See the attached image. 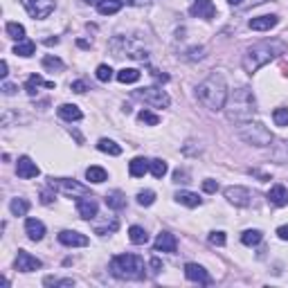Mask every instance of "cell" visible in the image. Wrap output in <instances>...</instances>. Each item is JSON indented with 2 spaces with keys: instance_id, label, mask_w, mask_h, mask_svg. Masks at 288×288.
Listing matches in <instances>:
<instances>
[{
  "instance_id": "obj_35",
  "label": "cell",
  "mask_w": 288,
  "mask_h": 288,
  "mask_svg": "<svg viewBox=\"0 0 288 288\" xmlns=\"http://www.w3.org/2000/svg\"><path fill=\"white\" fill-rule=\"evenodd\" d=\"M5 32H7V36L9 38H16V41H23V38H25V27L20 25V23H7V25H5Z\"/></svg>"
},
{
  "instance_id": "obj_17",
  "label": "cell",
  "mask_w": 288,
  "mask_h": 288,
  "mask_svg": "<svg viewBox=\"0 0 288 288\" xmlns=\"http://www.w3.org/2000/svg\"><path fill=\"white\" fill-rule=\"evenodd\" d=\"M153 248H156V252H169V255H173V252L178 250V241L171 232H160Z\"/></svg>"
},
{
  "instance_id": "obj_39",
  "label": "cell",
  "mask_w": 288,
  "mask_h": 288,
  "mask_svg": "<svg viewBox=\"0 0 288 288\" xmlns=\"http://www.w3.org/2000/svg\"><path fill=\"white\" fill-rule=\"evenodd\" d=\"M41 63H43L45 70H52V72H54V70H63V68H65L63 61L56 59V56H43Z\"/></svg>"
},
{
  "instance_id": "obj_43",
  "label": "cell",
  "mask_w": 288,
  "mask_h": 288,
  "mask_svg": "<svg viewBox=\"0 0 288 288\" xmlns=\"http://www.w3.org/2000/svg\"><path fill=\"white\" fill-rule=\"evenodd\" d=\"M203 56H205V48H189V50H187V59H189V61L203 59Z\"/></svg>"
},
{
  "instance_id": "obj_46",
  "label": "cell",
  "mask_w": 288,
  "mask_h": 288,
  "mask_svg": "<svg viewBox=\"0 0 288 288\" xmlns=\"http://www.w3.org/2000/svg\"><path fill=\"white\" fill-rule=\"evenodd\" d=\"M122 5H131V7H144L149 5V0H120Z\"/></svg>"
},
{
  "instance_id": "obj_33",
  "label": "cell",
  "mask_w": 288,
  "mask_h": 288,
  "mask_svg": "<svg viewBox=\"0 0 288 288\" xmlns=\"http://www.w3.org/2000/svg\"><path fill=\"white\" fill-rule=\"evenodd\" d=\"M86 178L90 180V183L99 185V183H104V180L108 178V173H106V169H101V167H88L86 169Z\"/></svg>"
},
{
  "instance_id": "obj_52",
  "label": "cell",
  "mask_w": 288,
  "mask_h": 288,
  "mask_svg": "<svg viewBox=\"0 0 288 288\" xmlns=\"http://www.w3.org/2000/svg\"><path fill=\"white\" fill-rule=\"evenodd\" d=\"M9 65H7V61H3V63H0V77L3 79H7V75H9Z\"/></svg>"
},
{
  "instance_id": "obj_11",
  "label": "cell",
  "mask_w": 288,
  "mask_h": 288,
  "mask_svg": "<svg viewBox=\"0 0 288 288\" xmlns=\"http://www.w3.org/2000/svg\"><path fill=\"white\" fill-rule=\"evenodd\" d=\"M41 266H43L41 259L30 255L27 250H18V255H16V270H20V273H34V270H38Z\"/></svg>"
},
{
  "instance_id": "obj_24",
  "label": "cell",
  "mask_w": 288,
  "mask_h": 288,
  "mask_svg": "<svg viewBox=\"0 0 288 288\" xmlns=\"http://www.w3.org/2000/svg\"><path fill=\"white\" fill-rule=\"evenodd\" d=\"M106 205L110 207V210H124V207H126V196L122 194L120 189H115V191H108V194H106Z\"/></svg>"
},
{
  "instance_id": "obj_3",
  "label": "cell",
  "mask_w": 288,
  "mask_h": 288,
  "mask_svg": "<svg viewBox=\"0 0 288 288\" xmlns=\"http://www.w3.org/2000/svg\"><path fill=\"white\" fill-rule=\"evenodd\" d=\"M228 83L221 72H212L207 79H203L196 88V97L207 110H223L228 101Z\"/></svg>"
},
{
  "instance_id": "obj_18",
  "label": "cell",
  "mask_w": 288,
  "mask_h": 288,
  "mask_svg": "<svg viewBox=\"0 0 288 288\" xmlns=\"http://www.w3.org/2000/svg\"><path fill=\"white\" fill-rule=\"evenodd\" d=\"M279 23V16H257V18H250V30H255V32H268V30H273L275 25Z\"/></svg>"
},
{
  "instance_id": "obj_9",
  "label": "cell",
  "mask_w": 288,
  "mask_h": 288,
  "mask_svg": "<svg viewBox=\"0 0 288 288\" xmlns=\"http://www.w3.org/2000/svg\"><path fill=\"white\" fill-rule=\"evenodd\" d=\"M20 3H23V7H25L27 14L36 20L48 18L56 7V0H20Z\"/></svg>"
},
{
  "instance_id": "obj_6",
  "label": "cell",
  "mask_w": 288,
  "mask_h": 288,
  "mask_svg": "<svg viewBox=\"0 0 288 288\" xmlns=\"http://www.w3.org/2000/svg\"><path fill=\"white\" fill-rule=\"evenodd\" d=\"M108 50L113 52V56H117V59H122V56H131V59H138V61L149 59L146 50H142L138 41H133V38H128V36H115L108 43Z\"/></svg>"
},
{
  "instance_id": "obj_28",
  "label": "cell",
  "mask_w": 288,
  "mask_h": 288,
  "mask_svg": "<svg viewBox=\"0 0 288 288\" xmlns=\"http://www.w3.org/2000/svg\"><path fill=\"white\" fill-rule=\"evenodd\" d=\"M140 77H142V72L135 70V68H124V70L117 72V81L120 83H135L140 81Z\"/></svg>"
},
{
  "instance_id": "obj_21",
  "label": "cell",
  "mask_w": 288,
  "mask_h": 288,
  "mask_svg": "<svg viewBox=\"0 0 288 288\" xmlns=\"http://www.w3.org/2000/svg\"><path fill=\"white\" fill-rule=\"evenodd\" d=\"M25 232H27V236H30V241H41L45 236V225L38 221V218H27Z\"/></svg>"
},
{
  "instance_id": "obj_48",
  "label": "cell",
  "mask_w": 288,
  "mask_h": 288,
  "mask_svg": "<svg viewBox=\"0 0 288 288\" xmlns=\"http://www.w3.org/2000/svg\"><path fill=\"white\" fill-rule=\"evenodd\" d=\"M75 93H86L88 86H86V81H72V86H70Z\"/></svg>"
},
{
  "instance_id": "obj_25",
  "label": "cell",
  "mask_w": 288,
  "mask_h": 288,
  "mask_svg": "<svg viewBox=\"0 0 288 288\" xmlns=\"http://www.w3.org/2000/svg\"><path fill=\"white\" fill-rule=\"evenodd\" d=\"M146 171H149V160H144V158H133L128 162V173L133 178H142Z\"/></svg>"
},
{
  "instance_id": "obj_41",
  "label": "cell",
  "mask_w": 288,
  "mask_h": 288,
  "mask_svg": "<svg viewBox=\"0 0 288 288\" xmlns=\"http://www.w3.org/2000/svg\"><path fill=\"white\" fill-rule=\"evenodd\" d=\"M273 120H275V124L277 126H288V108H275V113H273Z\"/></svg>"
},
{
  "instance_id": "obj_38",
  "label": "cell",
  "mask_w": 288,
  "mask_h": 288,
  "mask_svg": "<svg viewBox=\"0 0 288 288\" xmlns=\"http://www.w3.org/2000/svg\"><path fill=\"white\" fill-rule=\"evenodd\" d=\"M138 120L142 124H146V126H158V124H160V117H158L156 113H151V110H140Z\"/></svg>"
},
{
  "instance_id": "obj_44",
  "label": "cell",
  "mask_w": 288,
  "mask_h": 288,
  "mask_svg": "<svg viewBox=\"0 0 288 288\" xmlns=\"http://www.w3.org/2000/svg\"><path fill=\"white\" fill-rule=\"evenodd\" d=\"M225 241H228L225 239V232H212L210 234V243L212 246H225Z\"/></svg>"
},
{
  "instance_id": "obj_30",
  "label": "cell",
  "mask_w": 288,
  "mask_h": 288,
  "mask_svg": "<svg viewBox=\"0 0 288 288\" xmlns=\"http://www.w3.org/2000/svg\"><path fill=\"white\" fill-rule=\"evenodd\" d=\"M128 239H131V243H135V246H144L146 241H149V234H146L144 228H140V225H133V228L128 230Z\"/></svg>"
},
{
  "instance_id": "obj_51",
  "label": "cell",
  "mask_w": 288,
  "mask_h": 288,
  "mask_svg": "<svg viewBox=\"0 0 288 288\" xmlns=\"http://www.w3.org/2000/svg\"><path fill=\"white\" fill-rule=\"evenodd\" d=\"M151 268H153V270H151V273H160V270H162V263H160V259H151Z\"/></svg>"
},
{
  "instance_id": "obj_29",
  "label": "cell",
  "mask_w": 288,
  "mask_h": 288,
  "mask_svg": "<svg viewBox=\"0 0 288 288\" xmlns=\"http://www.w3.org/2000/svg\"><path fill=\"white\" fill-rule=\"evenodd\" d=\"M97 149L101 151V153H108V156H120L122 153V146L117 142H113V140H108V138H101L97 142Z\"/></svg>"
},
{
  "instance_id": "obj_10",
  "label": "cell",
  "mask_w": 288,
  "mask_h": 288,
  "mask_svg": "<svg viewBox=\"0 0 288 288\" xmlns=\"http://www.w3.org/2000/svg\"><path fill=\"white\" fill-rule=\"evenodd\" d=\"M225 198L236 207H248V205H252V191L241 187V185H232V187L225 189Z\"/></svg>"
},
{
  "instance_id": "obj_34",
  "label": "cell",
  "mask_w": 288,
  "mask_h": 288,
  "mask_svg": "<svg viewBox=\"0 0 288 288\" xmlns=\"http://www.w3.org/2000/svg\"><path fill=\"white\" fill-rule=\"evenodd\" d=\"M34 52H36V45H34V41H27V38L18 41V45L14 48V54L16 56H32Z\"/></svg>"
},
{
  "instance_id": "obj_14",
  "label": "cell",
  "mask_w": 288,
  "mask_h": 288,
  "mask_svg": "<svg viewBox=\"0 0 288 288\" xmlns=\"http://www.w3.org/2000/svg\"><path fill=\"white\" fill-rule=\"evenodd\" d=\"M16 173H18V178H23V180H32L41 173V169L36 167V162H32L27 156H23V158H18V162H16Z\"/></svg>"
},
{
  "instance_id": "obj_37",
  "label": "cell",
  "mask_w": 288,
  "mask_h": 288,
  "mask_svg": "<svg viewBox=\"0 0 288 288\" xmlns=\"http://www.w3.org/2000/svg\"><path fill=\"white\" fill-rule=\"evenodd\" d=\"M45 286H54V288H72L75 279H61V277H45L43 279Z\"/></svg>"
},
{
  "instance_id": "obj_13",
  "label": "cell",
  "mask_w": 288,
  "mask_h": 288,
  "mask_svg": "<svg viewBox=\"0 0 288 288\" xmlns=\"http://www.w3.org/2000/svg\"><path fill=\"white\" fill-rule=\"evenodd\" d=\"M97 210H99V205L93 196H79L77 198V212H79V216L86 218V221L97 216Z\"/></svg>"
},
{
  "instance_id": "obj_5",
  "label": "cell",
  "mask_w": 288,
  "mask_h": 288,
  "mask_svg": "<svg viewBox=\"0 0 288 288\" xmlns=\"http://www.w3.org/2000/svg\"><path fill=\"white\" fill-rule=\"evenodd\" d=\"M236 133H239V138L243 140L246 144H252V146H270L273 144V133H270L261 122L250 120V122L239 124Z\"/></svg>"
},
{
  "instance_id": "obj_54",
  "label": "cell",
  "mask_w": 288,
  "mask_h": 288,
  "mask_svg": "<svg viewBox=\"0 0 288 288\" xmlns=\"http://www.w3.org/2000/svg\"><path fill=\"white\" fill-rule=\"evenodd\" d=\"M56 43H59V38H48V41H45V45H56Z\"/></svg>"
},
{
  "instance_id": "obj_32",
  "label": "cell",
  "mask_w": 288,
  "mask_h": 288,
  "mask_svg": "<svg viewBox=\"0 0 288 288\" xmlns=\"http://www.w3.org/2000/svg\"><path fill=\"white\" fill-rule=\"evenodd\" d=\"M149 171L153 173V178H165L169 167L165 160H160V158H156V160H149Z\"/></svg>"
},
{
  "instance_id": "obj_23",
  "label": "cell",
  "mask_w": 288,
  "mask_h": 288,
  "mask_svg": "<svg viewBox=\"0 0 288 288\" xmlns=\"http://www.w3.org/2000/svg\"><path fill=\"white\" fill-rule=\"evenodd\" d=\"M176 201L180 203V205H185V207H198L203 198L198 194H194V191H187V189H180L178 194H176Z\"/></svg>"
},
{
  "instance_id": "obj_20",
  "label": "cell",
  "mask_w": 288,
  "mask_h": 288,
  "mask_svg": "<svg viewBox=\"0 0 288 288\" xmlns=\"http://www.w3.org/2000/svg\"><path fill=\"white\" fill-rule=\"evenodd\" d=\"M56 113H59L61 120H68V122H79V120H83L81 108H79V106H75V104H61L59 108H56Z\"/></svg>"
},
{
  "instance_id": "obj_8",
  "label": "cell",
  "mask_w": 288,
  "mask_h": 288,
  "mask_svg": "<svg viewBox=\"0 0 288 288\" xmlns=\"http://www.w3.org/2000/svg\"><path fill=\"white\" fill-rule=\"evenodd\" d=\"M50 187L54 191L59 189L61 194L72 196V198H77V196H88L86 185H79L77 180H70V178H50Z\"/></svg>"
},
{
  "instance_id": "obj_4",
  "label": "cell",
  "mask_w": 288,
  "mask_h": 288,
  "mask_svg": "<svg viewBox=\"0 0 288 288\" xmlns=\"http://www.w3.org/2000/svg\"><path fill=\"white\" fill-rule=\"evenodd\" d=\"M144 259L138 255H115L110 259V273L117 279H142L144 277Z\"/></svg>"
},
{
  "instance_id": "obj_12",
  "label": "cell",
  "mask_w": 288,
  "mask_h": 288,
  "mask_svg": "<svg viewBox=\"0 0 288 288\" xmlns=\"http://www.w3.org/2000/svg\"><path fill=\"white\" fill-rule=\"evenodd\" d=\"M189 14L196 16V18H205L212 20L216 16V5L212 0H194V5L189 7Z\"/></svg>"
},
{
  "instance_id": "obj_42",
  "label": "cell",
  "mask_w": 288,
  "mask_h": 288,
  "mask_svg": "<svg viewBox=\"0 0 288 288\" xmlns=\"http://www.w3.org/2000/svg\"><path fill=\"white\" fill-rule=\"evenodd\" d=\"M95 75H97V79L101 83H106V81H110V79H113V68L104 63V65L97 68V72H95Z\"/></svg>"
},
{
  "instance_id": "obj_19",
  "label": "cell",
  "mask_w": 288,
  "mask_h": 288,
  "mask_svg": "<svg viewBox=\"0 0 288 288\" xmlns=\"http://www.w3.org/2000/svg\"><path fill=\"white\" fill-rule=\"evenodd\" d=\"M268 203L275 207H284L288 205V189L284 185H275V187H270L268 191Z\"/></svg>"
},
{
  "instance_id": "obj_26",
  "label": "cell",
  "mask_w": 288,
  "mask_h": 288,
  "mask_svg": "<svg viewBox=\"0 0 288 288\" xmlns=\"http://www.w3.org/2000/svg\"><path fill=\"white\" fill-rule=\"evenodd\" d=\"M38 86H45V88H54V81H43V77H38V75H32L30 79H27V83H25V90H27V95H36V88Z\"/></svg>"
},
{
  "instance_id": "obj_50",
  "label": "cell",
  "mask_w": 288,
  "mask_h": 288,
  "mask_svg": "<svg viewBox=\"0 0 288 288\" xmlns=\"http://www.w3.org/2000/svg\"><path fill=\"white\" fill-rule=\"evenodd\" d=\"M277 236L281 241H288V225H281V228H277Z\"/></svg>"
},
{
  "instance_id": "obj_1",
  "label": "cell",
  "mask_w": 288,
  "mask_h": 288,
  "mask_svg": "<svg viewBox=\"0 0 288 288\" xmlns=\"http://www.w3.org/2000/svg\"><path fill=\"white\" fill-rule=\"evenodd\" d=\"M284 52H286L284 41H277V38H273V41H261V43L250 45V48L246 50L241 63H243V70L248 75H255L259 68H263L266 63H270V61H275Z\"/></svg>"
},
{
  "instance_id": "obj_15",
  "label": "cell",
  "mask_w": 288,
  "mask_h": 288,
  "mask_svg": "<svg viewBox=\"0 0 288 288\" xmlns=\"http://www.w3.org/2000/svg\"><path fill=\"white\" fill-rule=\"evenodd\" d=\"M59 241L68 248H83V246L90 243L86 234L75 232V230H63V232H59Z\"/></svg>"
},
{
  "instance_id": "obj_16",
  "label": "cell",
  "mask_w": 288,
  "mask_h": 288,
  "mask_svg": "<svg viewBox=\"0 0 288 288\" xmlns=\"http://www.w3.org/2000/svg\"><path fill=\"white\" fill-rule=\"evenodd\" d=\"M185 277H187L189 281H196V284H203L207 286L210 284V275H207V270L198 266V263H185Z\"/></svg>"
},
{
  "instance_id": "obj_53",
  "label": "cell",
  "mask_w": 288,
  "mask_h": 288,
  "mask_svg": "<svg viewBox=\"0 0 288 288\" xmlns=\"http://www.w3.org/2000/svg\"><path fill=\"white\" fill-rule=\"evenodd\" d=\"M52 198H54V196H52V194H48V191H43V194H41V203H43V205L52 203Z\"/></svg>"
},
{
  "instance_id": "obj_47",
  "label": "cell",
  "mask_w": 288,
  "mask_h": 288,
  "mask_svg": "<svg viewBox=\"0 0 288 288\" xmlns=\"http://www.w3.org/2000/svg\"><path fill=\"white\" fill-rule=\"evenodd\" d=\"M189 173L187 171H180V169H178V171L176 173H173V180H176V183H189Z\"/></svg>"
},
{
  "instance_id": "obj_40",
  "label": "cell",
  "mask_w": 288,
  "mask_h": 288,
  "mask_svg": "<svg viewBox=\"0 0 288 288\" xmlns=\"http://www.w3.org/2000/svg\"><path fill=\"white\" fill-rule=\"evenodd\" d=\"M138 203H140V205H142V207L153 205V203H156V194H153V191H151V189L140 191V194H138Z\"/></svg>"
},
{
  "instance_id": "obj_27",
  "label": "cell",
  "mask_w": 288,
  "mask_h": 288,
  "mask_svg": "<svg viewBox=\"0 0 288 288\" xmlns=\"http://www.w3.org/2000/svg\"><path fill=\"white\" fill-rule=\"evenodd\" d=\"M120 9H122L120 0H101V3L97 5V11L101 16H113V14H117Z\"/></svg>"
},
{
  "instance_id": "obj_22",
  "label": "cell",
  "mask_w": 288,
  "mask_h": 288,
  "mask_svg": "<svg viewBox=\"0 0 288 288\" xmlns=\"http://www.w3.org/2000/svg\"><path fill=\"white\" fill-rule=\"evenodd\" d=\"M270 160L277 162V165H288V140H281V142H277L273 146Z\"/></svg>"
},
{
  "instance_id": "obj_49",
  "label": "cell",
  "mask_w": 288,
  "mask_h": 288,
  "mask_svg": "<svg viewBox=\"0 0 288 288\" xmlns=\"http://www.w3.org/2000/svg\"><path fill=\"white\" fill-rule=\"evenodd\" d=\"M16 90H18V88H16L14 83H9V81H5V83H3V93H5V95H14Z\"/></svg>"
},
{
  "instance_id": "obj_31",
  "label": "cell",
  "mask_w": 288,
  "mask_h": 288,
  "mask_svg": "<svg viewBox=\"0 0 288 288\" xmlns=\"http://www.w3.org/2000/svg\"><path fill=\"white\" fill-rule=\"evenodd\" d=\"M9 210L14 216H25V214L30 212V203H27V198H11Z\"/></svg>"
},
{
  "instance_id": "obj_45",
  "label": "cell",
  "mask_w": 288,
  "mask_h": 288,
  "mask_svg": "<svg viewBox=\"0 0 288 288\" xmlns=\"http://www.w3.org/2000/svg\"><path fill=\"white\" fill-rule=\"evenodd\" d=\"M203 189H205L207 194H214V191H218V183L216 180H203Z\"/></svg>"
},
{
  "instance_id": "obj_56",
  "label": "cell",
  "mask_w": 288,
  "mask_h": 288,
  "mask_svg": "<svg viewBox=\"0 0 288 288\" xmlns=\"http://www.w3.org/2000/svg\"><path fill=\"white\" fill-rule=\"evenodd\" d=\"M228 3H230V5H241L243 0H228Z\"/></svg>"
},
{
  "instance_id": "obj_55",
  "label": "cell",
  "mask_w": 288,
  "mask_h": 288,
  "mask_svg": "<svg viewBox=\"0 0 288 288\" xmlns=\"http://www.w3.org/2000/svg\"><path fill=\"white\" fill-rule=\"evenodd\" d=\"M101 0H86V5H99Z\"/></svg>"
},
{
  "instance_id": "obj_2",
  "label": "cell",
  "mask_w": 288,
  "mask_h": 288,
  "mask_svg": "<svg viewBox=\"0 0 288 288\" xmlns=\"http://www.w3.org/2000/svg\"><path fill=\"white\" fill-rule=\"evenodd\" d=\"M225 115H228L230 122L234 124H243V122H250L252 117L257 115V101H255V95L248 86H241L232 90L228 95V101H225Z\"/></svg>"
},
{
  "instance_id": "obj_36",
  "label": "cell",
  "mask_w": 288,
  "mask_h": 288,
  "mask_svg": "<svg viewBox=\"0 0 288 288\" xmlns=\"http://www.w3.org/2000/svg\"><path fill=\"white\" fill-rule=\"evenodd\" d=\"M263 234L259 232V230H246L243 234H241V241H243V246H257L261 243Z\"/></svg>"
},
{
  "instance_id": "obj_7",
  "label": "cell",
  "mask_w": 288,
  "mask_h": 288,
  "mask_svg": "<svg viewBox=\"0 0 288 288\" xmlns=\"http://www.w3.org/2000/svg\"><path fill=\"white\" fill-rule=\"evenodd\" d=\"M133 97L140 99V101H144V104L151 106V108H167V106L171 104L169 95H167L162 88H158V86H149V88L133 90Z\"/></svg>"
}]
</instances>
